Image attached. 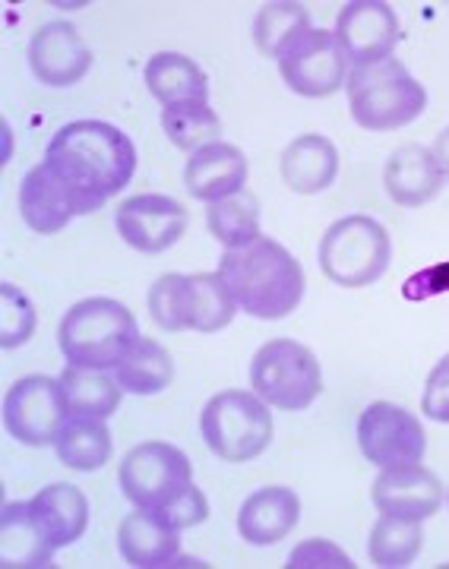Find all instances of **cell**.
Instances as JSON below:
<instances>
[{"label": "cell", "instance_id": "3957f363", "mask_svg": "<svg viewBox=\"0 0 449 569\" xmlns=\"http://www.w3.org/2000/svg\"><path fill=\"white\" fill-rule=\"evenodd\" d=\"M348 108L355 123L373 133H389L418 121L428 108L425 86L411 77L399 58L355 67L348 73Z\"/></svg>", "mask_w": 449, "mask_h": 569}, {"label": "cell", "instance_id": "836d02e7", "mask_svg": "<svg viewBox=\"0 0 449 569\" xmlns=\"http://www.w3.org/2000/svg\"><path fill=\"white\" fill-rule=\"evenodd\" d=\"M36 307L13 282L0 284V346L20 348L36 332Z\"/></svg>", "mask_w": 449, "mask_h": 569}, {"label": "cell", "instance_id": "f1b7e54d", "mask_svg": "<svg viewBox=\"0 0 449 569\" xmlns=\"http://www.w3.org/2000/svg\"><path fill=\"white\" fill-rule=\"evenodd\" d=\"M421 548H425V535H421V522H415V519L383 516L370 531L368 553L377 567H411L418 560Z\"/></svg>", "mask_w": 449, "mask_h": 569}, {"label": "cell", "instance_id": "6da1fadb", "mask_svg": "<svg viewBox=\"0 0 449 569\" xmlns=\"http://www.w3.org/2000/svg\"><path fill=\"white\" fill-rule=\"evenodd\" d=\"M48 171L67 187L77 216L99 212L137 171V146L108 121H70L48 142Z\"/></svg>", "mask_w": 449, "mask_h": 569}, {"label": "cell", "instance_id": "74e56055", "mask_svg": "<svg viewBox=\"0 0 449 569\" xmlns=\"http://www.w3.org/2000/svg\"><path fill=\"white\" fill-rule=\"evenodd\" d=\"M449 291V260L443 263H433L421 272H415L402 284V295L409 301H428V298H437V295H447Z\"/></svg>", "mask_w": 449, "mask_h": 569}, {"label": "cell", "instance_id": "f546056e", "mask_svg": "<svg viewBox=\"0 0 449 569\" xmlns=\"http://www.w3.org/2000/svg\"><path fill=\"white\" fill-rule=\"evenodd\" d=\"M310 29V13L305 3H291V0H276V3H263L257 22H253V39L257 48L266 58H282L291 41L305 36Z\"/></svg>", "mask_w": 449, "mask_h": 569}, {"label": "cell", "instance_id": "277c9868", "mask_svg": "<svg viewBox=\"0 0 449 569\" xmlns=\"http://www.w3.org/2000/svg\"><path fill=\"white\" fill-rule=\"evenodd\" d=\"M63 358L77 367L108 370L140 342L137 317L114 298H86L63 313L58 329Z\"/></svg>", "mask_w": 449, "mask_h": 569}, {"label": "cell", "instance_id": "52a82bcc", "mask_svg": "<svg viewBox=\"0 0 449 569\" xmlns=\"http://www.w3.org/2000/svg\"><path fill=\"white\" fill-rule=\"evenodd\" d=\"M250 387L266 406L305 411L317 402L323 373L310 348L295 339H272L250 361Z\"/></svg>", "mask_w": 449, "mask_h": 569}, {"label": "cell", "instance_id": "4316f807", "mask_svg": "<svg viewBox=\"0 0 449 569\" xmlns=\"http://www.w3.org/2000/svg\"><path fill=\"white\" fill-rule=\"evenodd\" d=\"M58 459L73 471H99L111 459V433L102 418H67L58 440Z\"/></svg>", "mask_w": 449, "mask_h": 569}, {"label": "cell", "instance_id": "7a4b0ae2", "mask_svg": "<svg viewBox=\"0 0 449 569\" xmlns=\"http://www.w3.org/2000/svg\"><path fill=\"white\" fill-rule=\"evenodd\" d=\"M235 305L257 320H282L305 298V269L272 238L228 250L219 263Z\"/></svg>", "mask_w": 449, "mask_h": 569}, {"label": "cell", "instance_id": "83f0119b", "mask_svg": "<svg viewBox=\"0 0 449 569\" xmlns=\"http://www.w3.org/2000/svg\"><path fill=\"white\" fill-rule=\"evenodd\" d=\"M206 222H209V231L219 244H225L228 250L245 247L260 238V203L253 193L241 190L235 197L209 203Z\"/></svg>", "mask_w": 449, "mask_h": 569}, {"label": "cell", "instance_id": "d6a6232c", "mask_svg": "<svg viewBox=\"0 0 449 569\" xmlns=\"http://www.w3.org/2000/svg\"><path fill=\"white\" fill-rule=\"evenodd\" d=\"M149 313L164 332L190 329V276L168 272L149 288Z\"/></svg>", "mask_w": 449, "mask_h": 569}, {"label": "cell", "instance_id": "cb8c5ba5", "mask_svg": "<svg viewBox=\"0 0 449 569\" xmlns=\"http://www.w3.org/2000/svg\"><path fill=\"white\" fill-rule=\"evenodd\" d=\"M146 86L164 108L184 102H209V80H206L203 67L178 51H162V54L149 58Z\"/></svg>", "mask_w": 449, "mask_h": 569}, {"label": "cell", "instance_id": "d4e9b609", "mask_svg": "<svg viewBox=\"0 0 449 569\" xmlns=\"http://www.w3.org/2000/svg\"><path fill=\"white\" fill-rule=\"evenodd\" d=\"M58 380H61L63 402H67L70 418H102L104 421L121 408V383L111 380L102 370L67 365Z\"/></svg>", "mask_w": 449, "mask_h": 569}, {"label": "cell", "instance_id": "d6986e66", "mask_svg": "<svg viewBox=\"0 0 449 569\" xmlns=\"http://www.w3.org/2000/svg\"><path fill=\"white\" fill-rule=\"evenodd\" d=\"M118 550L130 567H174L181 538H178V529L168 526L159 512L137 507V512L123 516L121 529H118Z\"/></svg>", "mask_w": 449, "mask_h": 569}, {"label": "cell", "instance_id": "e575fe53", "mask_svg": "<svg viewBox=\"0 0 449 569\" xmlns=\"http://www.w3.org/2000/svg\"><path fill=\"white\" fill-rule=\"evenodd\" d=\"M288 569H355L351 557L346 550L336 548L332 541H323V538H313V541H305L298 548L288 553Z\"/></svg>", "mask_w": 449, "mask_h": 569}, {"label": "cell", "instance_id": "9c48e42d", "mask_svg": "<svg viewBox=\"0 0 449 569\" xmlns=\"http://www.w3.org/2000/svg\"><path fill=\"white\" fill-rule=\"evenodd\" d=\"M279 70L288 89L305 99H327L348 82L346 51L327 29H307L291 41L279 58Z\"/></svg>", "mask_w": 449, "mask_h": 569}, {"label": "cell", "instance_id": "8fae6325", "mask_svg": "<svg viewBox=\"0 0 449 569\" xmlns=\"http://www.w3.org/2000/svg\"><path fill=\"white\" fill-rule=\"evenodd\" d=\"M358 443L365 459L380 468L415 466L425 459L428 433L421 421L392 402H373L361 411L358 421Z\"/></svg>", "mask_w": 449, "mask_h": 569}, {"label": "cell", "instance_id": "d590c367", "mask_svg": "<svg viewBox=\"0 0 449 569\" xmlns=\"http://www.w3.org/2000/svg\"><path fill=\"white\" fill-rule=\"evenodd\" d=\"M152 512H159L168 526H174V529H193V526H200L209 519V500H206V493L200 488H190L178 497V500H171L164 509H152Z\"/></svg>", "mask_w": 449, "mask_h": 569}, {"label": "cell", "instance_id": "e0dca14e", "mask_svg": "<svg viewBox=\"0 0 449 569\" xmlns=\"http://www.w3.org/2000/svg\"><path fill=\"white\" fill-rule=\"evenodd\" d=\"M383 183H387L392 203L402 209H418L440 193L443 171L430 149H425L421 142H406L389 156L387 168H383Z\"/></svg>", "mask_w": 449, "mask_h": 569}, {"label": "cell", "instance_id": "484cf974", "mask_svg": "<svg viewBox=\"0 0 449 569\" xmlns=\"http://www.w3.org/2000/svg\"><path fill=\"white\" fill-rule=\"evenodd\" d=\"M114 380L121 383L123 392L133 396H156L174 380V361L159 342L140 339L114 367Z\"/></svg>", "mask_w": 449, "mask_h": 569}, {"label": "cell", "instance_id": "4fadbf2b", "mask_svg": "<svg viewBox=\"0 0 449 569\" xmlns=\"http://www.w3.org/2000/svg\"><path fill=\"white\" fill-rule=\"evenodd\" d=\"M187 209L164 193H140L118 206V234L140 253H162L187 231Z\"/></svg>", "mask_w": 449, "mask_h": 569}, {"label": "cell", "instance_id": "f35d334b", "mask_svg": "<svg viewBox=\"0 0 449 569\" xmlns=\"http://www.w3.org/2000/svg\"><path fill=\"white\" fill-rule=\"evenodd\" d=\"M433 159H437V164H440V171H443V178H449V127L437 137V142H433Z\"/></svg>", "mask_w": 449, "mask_h": 569}, {"label": "cell", "instance_id": "603a6c76", "mask_svg": "<svg viewBox=\"0 0 449 569\" xmlns=\"http://www.w3.org/2000/svg\"><path fill=\"white\" fill-rule=\"evenodd\" d=\"M54 545L32 516L29 503H7L0 512V563L3 567H51Z\"/></svg>", "mask_w": 449, "mask_h": 569}, {"label": "cell", "instance_id": "2e32d148", "mask_svg": "<svg viewBox=\"0 0 449 569\" xmlns=\"http://www.w3.org/2000/svg\"><path fill=\"white\" fill-rule=\"evenodd\" d=\"M187 193L203 200V203H216L225 197L241 193L247 183V156L231 146V142H209L200 146L184 168Z\"/></svg>", "mask_w": 449, "mask_h": 569}, {"label": "cell", "instance_id": "ffe728a7", "mask_svg": "<svg viewBox=\"0 0 449 569\" xmlns=\"http://www.w3.org/2000/svg\"><path fill=\"white\" fill-rule=\"evenodd\" d=\"M20 216L39 234H58L77 219V206L48 164H36L20 183Z\"/></svg>", "mask_w": 449, "mask_h": 569}, {"label": "cell", "instance_id": "8992f818", "mask_svg": "<svg viewBox=\"0 0 449 569\" xmlns=\"http://www.w3.org/2000/svg\"><path fill=\"white\" fill-rule=\"evenodd\" d=\"M392 260L389 231L370 216H346L332 222L320 241V269L329 282L365 288L387 272Z\"/></svg>", "mask_w": 449, "mask_h": 569}, {"label": "cell", "instance_id": "44dd1931", "mask_svg": "<svg viewBox=\"0 0 449 569\" xmlns=\"http://www.w3.org/2000/svg\"><path fill=\"white\" fill-rule=\"evenodd\" d=\"M32 516L41 526V531L48 535V541L54 545V550L70 548L73 541H80L89 526V500L77 485H48L41 488L32 500Z\"/></svg>", "mask_w": 449, "mask_h": 569}, {"label": "cell", "instance_id": "7402d4cb", "mask_svg": "<svg viewBox=\"0 0 449 569\" xmlns=\"http://www.w3.org/2000/svg\"><path fill=\"white\" fill-rule=\"evenodd\" d=\"M339 174V152L323 133H305L282 152V181L295 193H323Z\"/></svg>", "mask_w": 449, "mask_h": 569}, {"label": "cell", "instance_id": "1f68e13d", "mask_svg": "<svg viewBox=\"0 0 449 569\" xmlns=\"http://www.w3.org/2000/svg\"><path fill=\"white\" fill-rule=\"evenodd\" d=\"M162 130L168 140L178 149H200L209 142H219L222 137V121L209 108V102H184L162 108Z\"/></svg>", "mask_w": 449, "mask_h": 569}, {"label": "cell", "instance_id": "ac0fdd59", "mask_svg": "<svg viewBox=\"0 0 449 569\" xmlns=\"http://www.w3.org/2000/svg\"><path fill=\"white\" fill-rule=\"evenodd\" d=\"M301 519V500L291 488H260L238 512V531L247 545L269 548L288 538Z\"/></svg>", "mask_w": 449, "mask_h": 569}, {"label": "cell", "instance_id": "4dcf8cb0", "mask_svg": "<svg viewBox=\"0 0 449 569\" xmlns=\"http://www.w3.org/2000/svg\"><path fill=\"white\" fill-rule=\"evenodd\" d=\"M235 298L219 272L190 276V329L193 332H219L235 320Z\"/></svg>", "mask_w": 449, "mask_h": 569}, {"label": "cell", "instance_id": "5bb4252c", "mask_svg": "<svg viewBox=\"0 0 449 569\" xmlns=\"http://www.w3.org/2000/svg\"><path fill=\"white\" fill-rule=\"evenodd\" d=\"M29 63L44 86L63 89V86H77L89 73L92 51L77 32V26L61 20L44 22L29 41Z\"/></svg>", "mask_w": 449, "mask_h": 569}, {"label": "cell", "instance_id": "8d00e7d4", "mask_svg": "<svg viewBox=\"0 0 449 569\" xmlns=\"http://www.w3.org/2000/svg\"><path fill=\"white\" fill-rule=\"evenodd\" d=\"M421 411L430 421L449 425V355H443L430 370L425 392H421Z\"/></svg>", "mask_w": 449, "mask_h": 569}, {"label": "cell", "instance_id": "7c38bea8", "mask_svg": "<svg viewBox=\"0 0 449 569\" xmlns=\"http://www.w3.org/2000/svg\"><path fill=\"white\" fill-rule=\"evenodd\" d=\"M399 17L383 0H351L339 10L336 41L355 67L387 61L399 44Z\"/></svg>", "mask_w": 449, "mask_h": 569}, {"label": "cell", "instance_id": "9a60e30c", "mask_svg": "<svg viewBox=\"0 0 449 569\" xmlns=\"http://www.w3.org/2000/svg\"><path fill=\"white\" fill-rule=\"evenodd\" d=\"M373 507L383 516L425 522L443 507V485L430 468L418 462L383 468V475L373 481Z\"/></svg>", "mask_w": 449, "mask_h": 569}, {"label": "cell", "instance_id": "ba28073f", "mask_svg": "<svg viewBox=\"0 0 449 569\" xmlns=\"http://www.w3.org/2000/svg\"><path fill=\"white\" fill-rule=\"evenodd\" d=\"M118 481L133 507L164 509L193 485V466L178 447L149 440L123 456Z\"/></svg>", "mask_w": 449, "mask_h": 569}, {"label": "cell", "instance_id": "30bf717a", "mask_svg": "<svg viewBox=\"0 0 449 569\" xmlns=\"http://www.w3.org/2000/svg\"><path fill=\"white\" fill-rule=\"evenodd\" d=\"M67 418L70 411L63 402L61 380L41 377V373L17 380L3 399V425L10 430V437L26 447L54 443Z\"/></svg>", "mask_w": 449, "mask_h": 569}, {"label": "cell", "instance_id": "5b68a950", "mask_svg": "<svg viewBox=\"0 0 449 569\" xmlns=\"http://www.w3.org/2000/svg\"><path fill=\"white\" fill-rule=\"evenodd\" d=\"M200 430L206 447L222 462H253L272 443V415L260 396L225 389L206 402Z\"/></svg>", "mask_w": 449, "mask_h": 569}]
</instances>
